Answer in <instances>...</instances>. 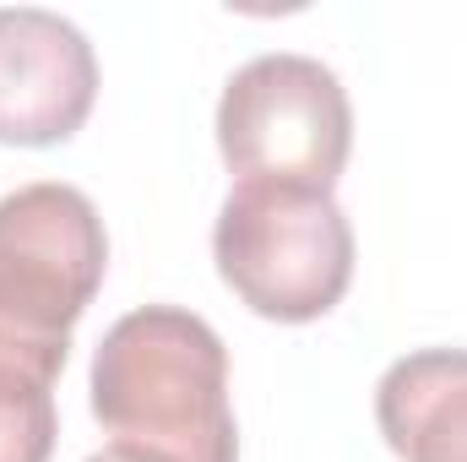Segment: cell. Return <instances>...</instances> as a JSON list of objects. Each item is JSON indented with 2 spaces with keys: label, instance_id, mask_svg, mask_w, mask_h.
Returning a JSON list of instances; mask_svg holds the SVG:
<instances>
[{
  "label": "cell",
  "instance_id": "cell-1",
  "mask_svg": "<svg viewBox=\"0 0 467 462\" xmlns=\"http://www.w3.org/2000/svg\"><path fill=\"white\" fill-rule=\"evenodd\" d=\"M93 419L119 462H239L223 338L180 305L119 316L93 353Z\"/></svg>",
  "mask_w": 467,
  "mask_h": 462
},
{
  "label": "cell",
  "instance_id": "cell-2",
  "mask_svg": "<svg viewBox=\"0 0 467 462\" xmlns=\"http://www.w3.org/2000/svg\"><path fill=\"white\" fill-rule=\"evenodd\" d=\"M104 272V218L77 185L38 180L0 196V364L55 386Z\"/></svg>",
  "mask_w": 467,
  "mask_h": 462
},
{
  "label": "cell",
  "instance_id": "cell-3",
  "mask_svg": "<svg viewBox=\"0 0 467 462\" xmlns=\"http://www.w3.org/2000/svg\"><path fill=\"white\" fill-rule=\"evenodd\" d=\"M213 256L234 294L266 321H321L353 283L348 213L327 191L234 185Z\"/></svg>",
  "mask_w": 467,
  "mask_h": 462
},
{
  "label": "cell",
  "instance_id": "cell-4",
  "mask_svg": "<svg viewBox=\"0 0 467 462\" xmlns=\"http://www.w3.org/2000/svg\"><path fill=\"white\" fill-rule=\"evenodd\" d=\"M218 147L239 185L332 196L353 152L348 88L310 55H255L218 99Z\"/></svg>",
  "mask_w": 467,
  "mask_h": 462
},
{
  "label": "cell",
  "instance_id": "cell-5",
  "mask_svg": "<svg viewBox=\"0 0 467 462\" xmlns=\"http://www.w3.org/2000/svg\"><path fill=\"white\" fill-rule=\"evenodd\" d=\"M99 99V60L77 22L44 5H0V142L55 147Z\"/></svg>",
  "mask_w": 467,
  "mask_h": 462
},
{
  "label": "cell",
  "instance_id": "cell-6",
  "mask_svg": "<svg viewBox=\"0 0 467 462\" xmlns=\"http://www.w3.org/2000/svg\"><path fill=\"white\" fill-rule=\"evenodd\" d=\"M375 419L402 462H467V348H419L375 386Z\"/></svg>",
  "mask_w": 467,
  "mask_h": 462
},
{
  "label": "cell",
  "instance_id": "cell-7",
  "mask_svg": "<svg viewBox=\"0 0 467 462\" xmlns=\"http://www.w3.org/2000/svg\"><path fill=\"white\" fill-rule=\"evenodd\" d=\"M60 436L49 381L0 364V462H49Z\"/></svg>",
  "mask_w": 467,
  "mask_h": 462
},
{
  "label": "cell",
  "instance_id": "cell-8",
  "mask_svg": "<svg viewBox=\"0 0 467 462\" xmlns=\"http://www.w3.org/2000/svg\"><path fill=\"white\" fill-rule=\"evenodd\" d=\"M88 462H119L115 452H99V457H88Z\"/></svg>",
  "mask_w": 467,
  "mask_h": 462
}]
</instances>
